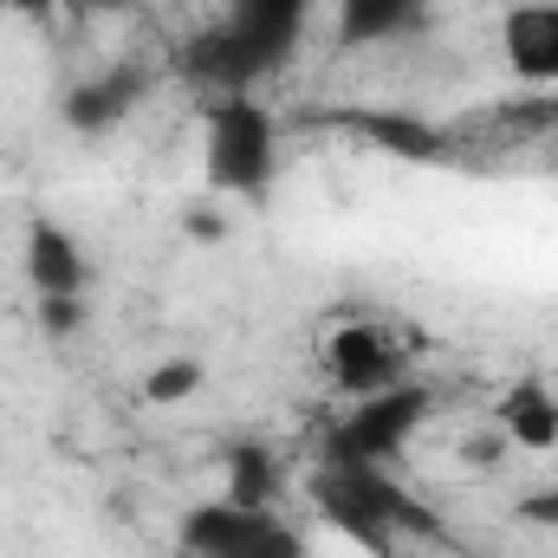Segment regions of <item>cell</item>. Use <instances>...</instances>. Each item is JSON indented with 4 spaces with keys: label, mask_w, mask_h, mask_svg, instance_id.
<instances>
[{
    "label": "cell",
    "mask_w": 558,
    "mask_h": 558,
    "mask_svg": "<svg viewBox=\"0 0 558 558\" xmlns=\"http://www.w3.org/2000/svg\"><path fill=\"white\" fill-rule=\"evenodd\" d=\"M312 500L338 533H351L371 553H390L397 533H435V520L397 481H384V468H371V461H325L312 481Z\"/></svg>",
    "instance_id": "6da1fadb"
},
{
    "label": "cell",
    "mask_w": 558,
    "mask_h": 558,
    "mask_svg": "<svg viewBox=\"0 0 558 558\" xmlns=\"http://www.w3.org/2000/svg\"><path fill=\"white\" fill-rule=\"evenodd\" d=\"M274 156H279V131L254 98H221L208 111V156H202L208 189H221V195H267Z\"/></svg>",
    "instance_id": "7a4b0ae2"
},
{
    "label": "cell",
    "mask_w": 558,
    "mask_h": 558,
    "mask_svg": "<svg viewBox=\"0 0 558 558\" xmlns=\"http://www.w3.org/2000/svg\"><path fill=\"white\" fill-rule=\"evenodd\" d=\"M428 416H435V390L410 384V377L390 384V390H377V397H357V410L338 422L325 461H371V468H384V461H397L410 448V435Z\"/></svg>",
    "instance_id": "3957f363"
},
{
    "label": "cell",
    "mask_w": 558,
    "mask_h": 558,
    "mask_svg": "<svg viewBox=\"0 0 558 558\" xmlns=\"http://www.w3.org/2000/svg\"><path fill=\"white\" fill-rule=\"evenodd\" d=\"M325 364H331L338 390H351V397H377V390L403 384V351L390 344L384 325H338L325 344Z\"/></svg>",
    "instance_id": "277c9868"
},
{
    "label": "cell",
    "mask_w": 558,
    "mask_h": 558,
    "mask_svg": "<svg viewBox=\"0 0 558 558\" xmlns=\"http://www.w3.org/2000/svg\"><path fill=\"white\" fill-rule=\"evenodd\" d=\"M305 13L312 0H228V33L260 59V72H274L279 59H292L299 33H305Z\"/></svg>",
    "instance_id": "5b68a950"
},
{
    "label": "cell",
    "mask_w": 558,
    "mask_h": 558,
    "mask_svg": "<svg viewBox=\"0 0 558 558\" xmlns=\"http://www.w3.org/2000/svg\"><path fill=\"white\" fill-rule=\"evenodd\" d=\"M500 52H507L513 78L553 85L558 78V0H526V7H513L507 26H500Z\"/></svg>",
    "instance_id": "8992f818"
},
{
    "label": "cell",
    "mask_w": 558,
    "mask_h": 558,
    "mask_svg": "<svg viewBox=\"0 0 558 558\" xmlns=\"http://www.w3.org/2000/svg\"><path fill=\"white\" fill-rule=\"evenodd\" d=\"M26 279L39 299L52 292H85V247L59 228V221H33L26 228Z\"/></svg>",
    "instance_id": "52a82bcc"
},
{
    "label": "cell",
    "mask_w": 558,
    "mask_h": 558,
    "mask_svg": "<svg viewBox=\"0 0 558 558\" xmlns=\"http://www.w3.org/2000/svg\"><path fill=\"white\" fill-rule=\"evenodd\" d=\"M494 422L513 448H558V397L539 384V377H520L500 403H494Z\"/></svg>",
    "instance_id": "ba28073f"
},
{
    "label": "cell",
    "mask_w": 558,
    "mask_h": 558,
    "mask_svg": "<svg viewBox=\"0 0 558 558\" xmlns=\"http://www.w3.org/2000/svg\"><path fill=\"white\" fill-rule=\"evenodd\" d=\"M143 72H105V78H92V85H78L72 98H65V118H72V131H111V124H124L131 118V105L143 98Z\"/></svg>",
    "instance_id": "9c48e42d"
},
{
    "label": "cell",
    "mask_w": 558,
    "mask_h": 558,
    "mask_svg": "<svg viewBox=\"0 0 558 558\" xmlns=\"http://www.w3.org/2000/svg\"><path fill=\"white\" fill-rule=\"evenodd\" d=\"M428 0H338V46H384L422 26Z\"/></svg>",
    "instance_id": "30bf717a"
},
{
    "label": "cell",
    "mask_w": 558,
    "mask_h": 558,
    "mask_svg": "<svg viewBox=\"0 0 558 558\" xmlns=\"http://www.w3.org/2000/svg\"><path fill=\"white\" fill-rule=\"evenodd\" d=\"M351 124L377 143V149L403 156V162H448V137H441L428 118H410V111H364V118H351Z\"/></svg>",
    "instance_id": "8fae6325"
},
{
    "label": "cell",
    "mask_w": 558,
    "mask_h": 558,
    "mask_svg": "<svg viewBox=\"0 0 558 558\" xmlns=\"http://www.w3.org/2000/svg\"><path fill=\"white\" fill-rule=\"evenodd\" d=\"M254 520H260V513H241L234 500H208V507H189V520H182V546H189L195 558H234L241 546H247Z\"/></svg>",
    "instance_id": "7c38bea8"
},
{
    "label": "cell",
    "mask_w": 558,
    "mask_h": 558,
    "mask_svg": "<svg viewBox=\"0 0 558 558\" xmlns=\"http://www.w3.org/2000/svg\"><path fill=\"white\" fill-rule=\"evenodd\" d=\"M279 494V461L267 441H234L228 448V494L221 500H234L241 513H267Z\"/></svg>",
    "instance_id": "4fadbf2b"
},
{
    "label": "cell",
    "mask_w": 558,
    "mask_h": 558,
    "mask_svg": "<svg viewBox=\"0 0 558 558\" xmlns=\"http://www.w3.org/2000/svg\"><path fill=\"white\" fill-rule=\"evenodd\" d=\"M195 390H202V364H195V357H169V364H156L149 384H143L149 403H189Z\"/></svg>",
    "instance_id": "5bb4252c"
},
{
    "label": "cell",
    "mask_w": 558,
    "mask_h": 558,
    "mask_svg": "<svg viewBox=\"0 0 558 558\" xmlns=\"http://www.w3.org/2000/svg\"><path fill=\"white\" fill-rule=\"evenodd\" d=\"M234 558H305V546L279 526L274 513H260V520H254V533H247V546H241Z\"/></svg>",
    "instance_id": "9a60e30c"
},
{
    "label": "cell",
    "mask_w": 558,
    "mask_h": 558,
    "mask_svg": "<svg viewBox=\"0 0 558 558\" xmlns=\"http://www.w3.org/2000/svg\"><path fill=\"white\" fill-rule=\"evenodd\" d=\"M39 325H46L52 338H72V331L85 325V305H78V292H52V299H39Z\"/></svg>",
    "instance_id": "2e32d148"
},
{
    "label": "cell",
    "mask_w": 558,
    "mask_h": 558,
    "mask_svg": "<svg viewBox=\"0 0 558 558\" xmlns=\"http://www.w3.org/2000/svg\"><path fill=\"white\" fill-rule=\"evenodd\" d=\"M520 520H526V526H558V487L526 494V500H520Z\"/></svg>",
    "instance_id": "e0dca14e"
},
{
    "label": "cell",
    "mask_w": 558,
    "mask_h": 558,
    "mask_svg": "<svg viewBox=\"0 0 558 558\" xmlns=\"http://www.w3.org/2000/svg\"><path fill=\"white\" fill-rule=\"evenodd\" d=\"M189 234H195V241H221L228 228H221V221H215L208 208H195V215H189Z\"/></svg>",
    "instance_id": "ac0fdd59"
},
{
    "label": "cell",
    "mask_w": 558,
    "mask_h": 558,
    "mask_svg": "<svg viewBox=\"0 0 558 558\" xmlns=\"http://www.w3.org/2000/svg\"><path fill=\"white\" fill-rule=\"evenodd\" d=\"M0 7H13V13H46L52 0H0Z\"/></svg>",
    "instance_id": "d6986e66"
}]
</instances>
